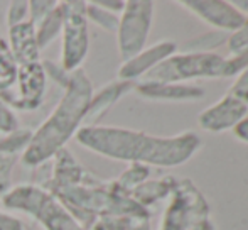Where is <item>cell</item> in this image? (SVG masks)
I'll list each match as a JSON object with an SVG mask.
<instances>
[{"instance_id":"obj_1","label":"cell","mask_w":248,"mask_h":230,"mask_svg":"<svg viewBox=\"0 0 248 230\" xmlns=\"http://www.w3.org/2000/svg\"><path fill=\"white\" fill-rule=\"evenodd\" d=\"M79 146L95 154L145 166L176 168L187 163L201 146L194 132L157 137L115 125H83L75 135Z\"/></svg>"},{"instance_id":"obj_2","label":"cell","mask_w":248,"mask_h":230,"mask_svg":"<svg viewBox=\"0 0 248 230\" xmlns=\"http://www.w3.org/2000/svg\"><path fill=\"white\" fill-rule=\"evenodd\" d=\"M93 93V83L85 69L79 68L71 73L58 105L32 132V139L20 161L29 168H39L64 149L85 124Z\"/></svg>"},{"instance_id":"obj_3","label":"cell","mask_w":248,"mask_h":230,"mask_svg":"<svg viewBox=\"0 0 248 230\" xmlns=\"http://www.w3.org/2000/svg\"><path fill=\"white\" fill-rule=\"evenodd\" d=\"M0 207L29 215L44 230H85L49 191L36 183L10 186L0 198Z\"/></svg>"},{"instance_id":"obj_4","label":"cell","mask_w":248,"mask_h":230,"mask_svg":"<svg viewBox=\"0 0 248 230\" xmlns=\"http://www.w3.org/2000/svg\"><path fill=\"white\" fill-rule=\"evenodd\" d=\"M196 78H225V58L216 53L172 54L149 71L142 82L186 83Z\"/></svg>"},{"instance_id":"obj_5","label":"cell","mask_w":248,"mask_h":230,"mask_svg":"<svg viewBox=\"0 0 248 230\" xmlns=\"http://www.w3.org/2000/svg\"><path fill=\"white\" fill-rule=\"evenodd\" d=\"M62 7V31H61V61L66 73H75L83 66L90 51V33L86 20V2L66 0Z\"/></svg>"},{"instance_id":"obj_6","label":"cell","mask_w":248,"mask_h":230,"mask_svg":"<svg viewBox=\"0 0 248 230\" xmlns=\"http://www.w3.org/2000/svg\"><path fill=\"white\" fill-rule=\"evenodd\" d=\"M211 207L191 180L177 181L160 222V230H193L209 217Z\"/></svg>"},{"instance_id":"obj_7","label":"cell","mask_w":248,"mask_h":230,"mask_svg":"<svg viewBox=\"0 0 248 230\" xmlns=\"http://www.w3.org/2000/svg\"><path fill=\"white\" fill-rule=\"evenodd\" d=\"M154 2L130 0L125 2L117 27V44L122 61H128L145 48L152 27Z\"/></svg>"},{"instance_id":"obj_8","label":"cell","mask_w":248,"mask_h":230,"mask_svg":"<svg viewBox=\"0 0 248 230\" xmlns=\"http://www.w3.org/2000/svg\"><path fill=\"white\" fill-rule=\"evenodd\" d=\"M47 86V76L43 68V63L17 66L16 82L10 88L0 93V100L9 109L20 112L37 110L44 102Z\"/></svg>"},{"instance_id":"obj_9","label":"cell","mask_w":248,"mask_h":230,"mask_svg":"<svg viewBox=\"0 0 248 230\" xmlns=\"http://www.w3.org/2000/svg\"><path fill=\"white\" fill-rule=\"evenodd\" d=\"M177 3L181 7H186L189 12H193L194 16L221 33H228V31L235 33L243 26L247 19L232 3L225 0H184Z\"/></svg>"},{"instance_id":"obj_10","label":"cell","mask_w":248,"mask_h":230,"mask_svg":"<svg viewBox=\"0 0 248 230\" xmlns=\"http://www.w3.org/2000/svg\"><path fill=\"white\" fill-rule=\"evenodd\" d=\"M248 115V105L226 93L215 105L204 109L198 117L199 127L208 132H223L235 129Z\"/></svg>"},{"instance_id":"obj_11","label":"cell","mask_w":248,"mask_h":230,"mask_svg":"<svg viewBox=\"0 0 248 230\" xmlns=\"http://www.w3.org/2000/svg\"><path fill=\"white\" fill-rule=\"evenodd\" d=\"M176 43L172 41H160L149 48H144L139 54L130 58L128 61H124V65L118 69V80L124 82H134L140 76H145L149 71H152L157 65L167 59L172 54H176Z\"/></svg>"},{"instance_id":"obj_12","label":"cell","mask_w":248,"mask_h":230,"mask_svg":"<svg viewBox=\"0 0 248 230\" xmlns=\"http://www.w3.org/2000/svg\"><path fill=\"white\" fill-rule=\"evenodd\" d=\"M134 92L147 100H164V102H191L204 97V90L186 83H135Z\"/></svg>"},{"instance_id":"obj_13","label":"cell","mask_w":248,"mask_h":230,"mask_svg":"<svg viewBox=\"0 0 248 230\" xmlns=\"http://www.w3.org/2000/svg\"><path fill=\"white\" fill-rule=\"evenodd\" d=\"M7 44H9L10 54L17 66L41 61V49L37 44L36 29L29 20L10 27Z\"/></svg>"},{"instance_id":"obj_14","label":"cell","mask_w":248,"mask_h":230,"mask_svg":"<svg viewBox=\"0 0 248 230\" xmlns=\"http://www.w3.org/2000/svg\"><path fill=\"white\" fill-rule=\"evenodd\" d=\"M135 88L134 82H124V80H117L108 85L101 86L96 93H93L92 102H90L88 112H86L85 125H98V120L103 117L122 97L130 93Z\"/></svg>"},{"instance_id":"obj_15","label":"cell","mask_w":248,"mask_h":230,"mask_svg":"<svg viewBox=\"0 0 248 230\" xmlns=\"http://www.w3.org/2000/svg\"><path fill=\"white\" fill-rule=\"evenodd\" d=\"M177 186V180L172 176H164L159 180H149L144 181L142 184H139L137 188L130 191V198L134 201H137L140 207L147 208L155 205L157 201L166 200L172 195V191Z\"/></svg>"},{"instance_id":"obj_16","label":"cell","mask_w":248,"mask_h":230,"mask_svg":"<svg viewBox=\"0 0 248 230\" xmlns=\"http://www.w3.org/2000/svg\"><path fill=\"white\" fill-rule=\"evenodd\" d=\"M36 29V37L37 44H39V49H46L47 46L56 39V37L61 36L62 31V7L61 2L58 3L54 10L51 14H47L43 20H41L37 26H34Z\"/></svg>"},{"instance_id":"obj_17","label":"cell","mask_w":248,"mask_h":230,"mask_svg":"<svg viewBox=\"0 0 248 230\" xmlns=\"http://www.w3.org/2000/svg\"><path fill=\"white\" fill-rule=\"evenodd\" d=\"M32 132L31 129L17 127L9 134H0V156H22L32 139Z\"/></svg>"},{"instance_id":"obj_18","label":"cell","mask_w":248,"mask_h":230,"mask_svg":"<svg viewBox=\"0 0 248 230\" xmlns=\"http://www.w3.org/2000/svg\"><path fill=\"white\" fill-rule=\"evenodd\" d=\"M149 178H150V166L140 164V163H130V166L113 181L124 193L130 195V191L134 188H137L139 184L147 181Z\"/></svg>"},{"instance_id":"obj_19","label":"cell","mask_w":248,"mask_h":230,"mask_svg":"<svg viewBox=\"0 0 248 230\" xmlns=\"http://www.w3.org/2000/svg\"><path fill=\"white\" fill-rule=\"evenodd\" d=\"M86 20L96 24L108 33H117L120 14H113L110 10L100 7L96 2H86Z\"/></svg>"},{"instance_id":"obj_20","label":"cell","mask_w":248,"mask_h":230,"mask_svg":"<svg viewBox=\"0 0 248 230\" xmlns=\"http://www.w3.org/2000/svg\"><path fill=\"white\" fill-rule=\"evenodd\" d=\"M226 41H228V36H226V33H221V31L202 34V36L193 37V39L184 44V53H211V49L219 48Z\"/></svg>"},{"instance_id":"obj_21","label":"cell","mask_w":248,"mask_h":230,"mask_svg":"<svg viewBox=\"0 0 248 230\" xmlns=\"http://www.w3.org/2000/svg\"><path fill=\"white\" fill-rule=\"evenodd\" d=\"M16 75H17V65H16V61H14L12 54H10L7 41L0 36V83H2L3 90L10 88V86L14 85Z\"/></svg>"},{"instance_id":"obj_22","label":"cell","mask_w":248,"mask_h":230,"mask_svg":"<svg viewBox=\"0 0 248 230\" xmlns=\"http://www.w3.org/2000/svg\"><path fill=\"white\" fill-rule=\"evenodd\" d=\"M5 20L9 29L29 20V2L27 0H12V2H9Z\"/></svg>"},{"instance_id":"obj_23","label":"cell","mask_w":248,"mask_h":230,"mask_svg":"<svg viewBox=\"0 0 248 230\" xmlns=\"http://www.w3.org/2000/svg\"><path fill=\"white\" fill-rule=\"evenodd\" d=\"M59 2L56 0H31L29 2V22L32 26H37L47 14L58 7Z\"/></svg>"},{"instance_id":"obj_24","label":"cell","mask_w":248,"mask_h":230,"mask_svg":"<svg viewBox=\"0 0 248 230\" xmlns=\"http://www.w3.org/2000/svg\"><path fill=\"white\" fill-rule=\"evenodd\" d=\"M226 44H228V49L232 54H238L248 49V17L240 29H236L235 33L230 34Z\"/></svg>"},{"instance_id":"obj_25","label":"cell","mask_w":248,"mask_h":230,"mask_svg":"<svg viewBox=\"0 0 248 230\" xmlns=\"http://www.w3.org/2000/svg\"><path fill=\"white\" fill-rule=\"evenodd\" d=\"M247 68H248V49L238 54H232L230 58H225V78H228V76H238Z\"/></svg>"},{"instance_id":"obj_26","label":"cell","mask_w":248,"mask_h":230,"mask_svg":"<svg viewBox=\"0 0 248 230\" xmlns=\"http://www.w3.org/2000/svg\"><path fill=\"white\" fill-rule=\"evenodd\" d=\"M41 63H43V68H44V71H46L47 78H51L54 83H58L61 88H64V86L68 85L69 73H66L61 65H56L54 61H41Z\"/></svg>"},{"instance_id":"obj_27","label":"cell","mask_w":248,"mask_h":230,"mask_svg":"<svg viewBox=\"0 0 248 230\" xmlns=\"http://www.w3.org/2000/svg\"><path fill=\"white\" fill-rule=\"evenodd\" d=\"M228 93L232 97H235V99H238L240 102H243L245 105H248V68L236 76V80L233 82Z\"/></svg>"},{"instance_id":"obj_28","label":"cell","mask_w":248,"mask_h":230,"mask_svg":"<svg viewBox=\"0 0 248 230\" xmlns=\"http://www.w3.org/2000/svg\"><path fill=\"white\" fill-rule=\"evenodd\" d=\"M17 125L19 122H17L16 112L0 100V134H9V132L16 131Z\"/></svg>"},{"instance_id":"obj_29","label":"cell","mask_w":248,"mask_h":230,"mask_svg":"<svg viewBox=\"0 0 248 230\" xmlns=\"http://www.w3.org/2000/svg\"><path fill=\"white\" fill-rule=\"evenodd\" d=\"M26 224L19 217L0 210V230H24Z\"/></svg>"},{"instance_id":"obj_30","label":"cell","mask_w":248,"mask_h":230,"mask_svg":"<svg viewBox=\"0 0 248 230\" xmlns=\"http://www.w3.org/2000/svg\"><path fill=\"white\" fill-rule=\"evenodd\" d=\"M96 3L113 14H122L125 7V2H122V0H96Z\"/></svg>"},{"instance_id":"obj_31","label":"cell","mask_w":248,"mask_h":230,"mask_svg":"<svg viewBox=\"0 0 248 230\" xmlns=\"http://www.w3.org/2000/svg\"><path fill=\"white\" fill-rule=\"evenodd\" d=\"M233 134H235L240 141H243V142H247V144H248V117L245 118V120L240 122V124L233 129Z\"/></svg>"},{"instance_id":"obj_32","label":"cell","mask_w":248,"mask_h":230,"mask_svg":"<svg viewBox=\"0 0 248 230\" xmlns=\"http://www.w3.org/2000/svg\"><path fill=\"white\" fill-rule=\"evenodd\" d=\"M193 230H216V225H215V222L208 217V218H204V220L199 222V224L194 225Z\"/></svg>"},{"instance_id":"obj_33","label":"cell","mask_w":248,"mask_h":230,"mask_svg":"<svg viewBox=\"0 0 248 230\" xmlns=\"http://www.w3.org/2000/svg\"><path fill=\"white\" fill-rule=\"evenodd\" d=\"M242 16H248V0H233L230 2Z\"/></svg>"}]
</instances>
